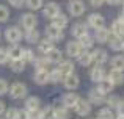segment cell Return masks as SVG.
<instances>
[{"instance_id": "6da1fadb", "label": "cell", "mask_w": 124, "mask_h": 119, "mask_svg": "<svg viewBox=\"0 0 124 119\" xmlns=\"http://www.w3.org/2000/svg\"><path fill=\"white\" fill-rule=\"evenodd\" d=\"M25 94H27V86L24 85V83H13L11 88H9V96H11L13 99H22L25 97Z\"/></svg>"}, {"instance_id": "7a4b0ae2", "label": "cell", "mask_w": 124, "mask_h": 119, "mask_svg": "<svg viewBox=\"0 0 124 119\" xmlns=\"http://www.w3.org/2000/svg\"><path fill=\"white\" fill-rule=\"evenodd\" d=\"M46 35L50 41H61L63 39V28H58L57 25H49L46 28Z\"/></svg>"}, {"instance_id": "3957f363", "label": "cell", "mask_w": 124, "mask_h": 119, "mask_svg": "<svg viewBox=\"0 0 124 119\" xmlns=\"http://www.w3.org/2000/svg\"><path fill=\"white\" fill-rule=\"evenodd\" d=\"M5 36H6V39H8L9 42H13V44L19 42V41L22 39V33H21V30H19L17 27H9V28H6Z\"/></svg>"}, {"instance_id": "277c9868", "label": "cell", "mask_w": 124, "mask_h": 119, "mask_svg": "<svg viewBox=\"0 0 124 119\" xmlns=\"http://www.w3.org/2000/svg\"><path fill=\"white\" fill-rule=\"evenodd\" d=\"M85 11V3L82 0H72V2L69 3V13L71 16H74V17H77V16H82Z\"/></svg>"}, {"instance_id": "5b68a950", "label": "cell", "mask_w": 124, "mask_h": 119, "mask_svg": "<svg viewBox=\"0 0 124 119\" xmlns=\"http://www.w3.org/2000/svg\"><path fill=\"white\" fill-rule=\"evenodd\" d=\"M74 108H76V113L79 114V116H86V114H90V111H91L90 102L83 100V99H79L77 104L74 105Z\"/></svg>"}, {"instance_id": "8992f818", "label": "cell", "mask_w": 124, "mask_h": 119, "mask_svg": "<svg viewBox=\"0 0 124 119\" xmlns=\"http://www.w3.org/2000/svg\"><path fill=\"white\" fill-rule=\"evenodd\" d=\"M107 42L110 44V47H112L113 50H123V42H124V41L121 39V36H118V35H115V33H108Z\"/></svg>"}, {"instance_id": "52a82bcc", "label": "cell", "mask_w": 124, "mask_h": 119, "mask_svg": "<svg viewBox=\"0 0 124 119\" xmlns=\"http://www.w3.org/2000/svg\"><path fill=\"white\" fill-rule=\"evenodd\" d=\"M66 52L69 56H79L80 53L83 52L82 46H80V42H77V41H71V42H68L66 46Z\"/></svg>"}, {"instance_id": "ba28073f", "label": "cell", "mask_w": 124, "mask_h": 119, "mask_svg": "<svg viewBox=\"0 0 124 119\" xmlns=\"http://www.w3.org/2000/svg\"><path fill=\"white\" fill-rule=\"evenodd\" d=\"M63 83H64V88H68V89H76L77 86H79L80 80H79V77H77V75L69 74V75L63 77Z\"/></svg>"}, {"instance_id": "9c48e42d", "label": "cell", "mask_w": 124, "mask_h": 119, "mask_svg": "<svg viewBox=\"0 0 124 119\" xmlns=\"http://www.w3.org/2000/svg\"><path fill=\"white\" fill-rule=\"evenodd\" d=\"M88 99H90L93 104H96V105H99V104H102L104 100H105V97H104V92L102 91H99V89H91L90 92H88Z\"/></svg>"}, {"instance_id": "30bf717a", "label": "cell", "mask_w": 124, "mask_h": 119, "mask_svg": "<svg viewBox=\"0 0 124 119\" xmlns=\"http://www.w3.org/2000/svg\"><path fill=\"white\" fill-rule=\"evenodd\" d=\"M36 22H38L36 16L31 14V13H28V14H24V16H22V25H24V28H27V30H30V28H35Z\"/></svg>"}, {"instance_id": "8fae6325", "label": "cell", "mask_w": 124, "mask_h": 119, "mask_svg": "<svg viewBox=\"0 0 124 119\" xmlns=\"http://www.w3.org/2000/svg\"><path fill=\"white\" fill-rule=\"evenodd\" d=\"M91 58H93V63H97V64H101L102 66L104 63L107 61V52L105 50H101V49H97V50H94L93 53H91Z\"/></svg>"}, {"instance_id": "7c38bea8", "label": "cell", "mask_w": 124, "mask_h": 119, "mask_svg": "<svg viewBox=\"0 0 124 119\" xmlns=\"http://www.w3.org/2000/svg\"><path fill=\"white\" fill-rule=\"evenodd\" d=\"M33 78L38 85H46V83L49 82V70L47 69H38Z\"/></svg>"}, {"instance_id": "4fadbf2b", "label": "cell", "mask_w": 124, "mask_h": 119, "mask_svg": "<svg viewBox=\"0 0 124 119\" xmlns=\"http://www.w3.org/2000/svg\"><path fill=\"white\" fill-rule=\"evenodd\" d=\"M44 16L46 17H49V19H52L54 16H57L58 13H60V6L57 5V3H47V5L44 6Z\"/></svg>"}, {"instance_id": "5bb4252c", "label": "cell", "mask_w": 124, "mask_h": 119, "mask_svg": "<svg viewBox=\"0 0 124 119\" xmlns=\"http://www.w3.org/2000/svg\"><path fill=\"white\" fill-rule=\"evenodd\" d=\"M79 96L77 94H74V92H69V94H64L63 96V99H61V102L64 104V107L66 108H72L74 105L77 104V100H79Z\"/></svg>"}, {"instance_id": "9a60e30c", "label": "cell", "mask_w": 124, "mask_h": 119, "mask_svg": "<svg viewBox=\"0 0 124 119\" xmlns=\"http://www.w3.org/2000/svg\"><path fill=\"white\" fill-rule=\"evenodd\" d=\"M88 24H90V27L93 28H102L104 27V17L101 14H91L90 17H88Z\"/></svg>"}, {"instance_id": "2e32d148", "label": "cell", "mask_w": 124, "mask_h": 119, "mask_svg": "<svg viewBox=\"0 0 124 119\" xmlns=\"http://www.w3.org/2000/svg\"><path fill=\"white\" fill-rule=\"evenodd\" d=\"M108 78L113 82V85H121L124 82V74L121 69H112V72L108 74Z\"/></svg>"}, {"instance_id": "e0dca14e", "label": "cell", "mask_w": 124, "mask_h": 119, "mask_svg": "<svg viewBox=\"0 0 124 119\" xmlns=\"http://www.w3.org/2000/svg\"><path fill=\"white\" fill-rule=\"evenodd\" d=\"M54 111H55V116H57V119H68V110H66V107H64V104L63 102H57L55 104V107H54Z\"/></svg>"}, {"instance_id": "ac0fdd59", "label": "cell", "mask_w": 124, "mask_h": 119, "mask_svg": "<svg viewBox=\"0 0 124 119\" xmlns=\"http://www.w3.org/2000/svg\"><path fill=\"white\" fill-rule=\"evenodd\" d=\"M58 70L61 72V75L66 77L69 74L74 72V64L71 61H60V66H58Z\"/></svg>"}, {"instance_id": "d6986e66", "label": "cell", "mask_w": 124, "mask_h": 119, "mask_svg": "<svg viewBox=\"0 0 124 119\" xmlns=\"http://www.w3.org/2000/svg\"><path fill=\"white\" fill-rule=\"evenodd\" d=\"M90 77H91V80H93V82H97V83H99L101 80L105 77V70H104V69H102V66L99 64V66L93 67V70H91Z\"/></svg>"}, {"instance_id": "ffe728a7", "label": "cell", "mask_w": 124, "mask_h": 119, "mask_svg": "<svg viewBox=\"0 0 124 119\" xmlns=\"http://www.w3.org/2000/svg\"><path fill=\"white\" fill-rule=\"evenodd\" d=\"M113 86H115V85H113L112 80H110L108 77H107V78L104 77V78L99 82V88H97V89H99V91H102L104 94H107V92H110L113 89Z\"/></svg>"}, {"instance_id": "44dd1931", "label": "cell", "mask_w": 124, "mask_h": 119, "mask_svg": "<svg viewBox=\"0 0 124 119\" xmlns=\"http://www.w3.org/2000/svg\"><path fill=\"white\" fill-rule=\"evenodd\" d=\"M61 58H63L61 52L58 49H55V47L47 52V61H49V63H60Z\"/></svg>"}, {"instance_id": "7402d4cb", "label": "cell", "mask_w": 124, "mask_h": 119, "mask_svg": "<svg viewBox=\"0 0 124 119\" xmlns=\"http://www.w3.org/2000/svg\"><path fill=\"white\" fill-rule=\"evenodd\" d=\"M52 24L57 25L58 28H64L68 25V17L64 14H61V13H58L57 16H54V17H52Z\"/></svg>"}, {"instance_id": "603a6c76", "label": "cell", "mask_w": 124, "mask_h": 119, "mask_svg": "<svg viewBox=\"0 0 124 119\" xmlns=\"http://www.w3.org/2000/svg\"><path fill=\"white\" fill-rule=\"evenodd\" d=\"M86 25L82 24V22H79V24H76L72 27V36H76V38H80V36H83V35H86Z\"/></svg>"}, {"instance_id": "cb8c5ba5", "label": "cell", "mask_w": 124, "mask_h": 119, "mask_svg": "<svg viewBox=\"0 0 124 119\" xmlns=\"http://www.w3.org/2000/svg\"><path fill=\"white\" fill-rule=\"evenodd\" d=\"M112 30H113V33H115V35H118V36H124V21H123L121 17H119L118 21H115V22H113Z\"/></svg>"}, {"instance_id": "d4e9b609", "label": "cell", "mask_w": 124, "mask_h": 119, "mask_svg": "<svg viewBox=\"0 0 124 119\" xmlns=\"http://www.w3.org/2000/svg\"><path fill=\"white\" fill-rule=\"evenodd\" d=\"M9 66H11V70H14V72H22L25 67V61L22 58H14V60H11Z\"/></svg>"}, {"instance_id": "484cf974", "label": "cell", "mask_w": 124, "mask_h": 119, "mask_svg": "<svg viewBox=\"0 0 124 119\" xmlns=\"http://www.w3.org/2000/svg\"><path fill=\"white\" fill-rule=\"evenodd\" d=\"M108 33L110 31L107 30V28H97V31H96V35H94V36H96V41L97 42H107V38H108Z\"/></svg>"}, {"instance_id": "4316f807", "label": "cell", "mask_w": 124, "mask_h": 119, "mask_svg": "<svg viewBox=\"0 0 124 119\" xmlns=\"http://www.w3.org/2000/svg\"><path fill=\"white\" fill-rule=\"evenodd\" d=\"M79 42H80V46H82V49H91L93 47V42H94V39L91 36H88V35H83V36H80L79 38Z\"/></svg>"}, {"instance_id": "83f0119b", "label": "cell", "mask_w": 124, "mask_h": 119, "mask_svg": "<svg viewBox=\"0 0 124 119\" xmlns=\"http://www.w3.org/2000/svg\"><path fill=\"white\" fill-rule=\"evenodd\" d=\"M25 38H27V41L30 44H35V42L39 41V33H38V30H35V28H30V30H27Z\"/></svg>"}, {"instance_id": "f1b7e54d", "label": "cell", "mask_w": 124, "mask_h": 119, "mask_svg": "<svg viewBox=\"0 0 124 119\" xmlns=\"http://www.w3.org/2000/svg\"><path fill=\"white\" fill-rule=\"evenodd\" d=\"M36 108H39V99L38 97H28L27 102H25V110H36Z\"/></svg>"}, {"instance_id": "f546056e", "label": "cell", "mask_w": 124, "mask_h": 119, "mask_svg": "<svg viewBox=\"0 0 124 119\" xmlns=\"http://www.w3.org/2000/svg\"><path fill=\"white\" fill-rule=\"evenodd\" d=\"M22 50L19 46H14L8 50V55H9V60H14V58H22Z\"/></svg>"}, {"instance_id": "4dcf8cb0", "label": "cell", "mask_w": 124, "mask_h": 119, "mask_svg": "<svg viewBox=\"0 0 124 119\" xmlns=\"http://www.w3.org/2000/svg\"><path fill=\"white\" fill-rule=\"evenodd\" d=\"M77 58H79V61H80L82 66H90V64L93 63V58H91V55L88 52H82Z\"/></svg>"}, {"instance_id": "1f68e13d", "label": "cell", "mask_w": 124, "mask_h": 119, "mask_svg": "<svg viewBox=\"0 0 124 119\" xmlns=\"http://www.w3.org/2000/svg\"><path fill=\"white\" fill-rule=\"evenodd\" d=\"M97 119H113V111L110 108H102L97 111Z\"/></svg>"}, {"instance_id": "d6a6232c", "label": "cell", "mask_w": 124, "mask_h": 119, "mask_svg": "<svg viewBox=\"0 0 124 119\" xmlns=\"http://www.w3.org/2000/svg\"><path fill=\"white\" fill-rule=\"evenodd\" d=\"M50 49H54V44H52L50 39H44V41H41V42H39V52L47 53Z\"/></svg>"}, {"instance_id": "836d02e7", "label": "cell", "mask_w": 124, "mask_h": 119, "mask_svg": "<svg viewBox=\"0 0 124 119\" xmlns=\"http://www.w3.org/2000/svg\"><path fill=\"white\" fill-rule=\"evenodd\" d=\"M41 116L42 119H57V116H55V111L52 107H46L44 110L41 111Z\"/></svg>"}, {"instance_id": "e575fe53", "label": "cell", "mask_w": 124, "mask_h": 119, "mask_svg": "<svg viewBox=\"0 0 124 119\" xmlns=\"http://www.w3.org/2000/svg\"><path fill=\"white\" fill-rule=\"evenodd\" d=\"M31 63L36 66V69H47V66H49L47 58H35Z\"/></svg>"}, {"instance_id": "d590c367", "label": "cell", "mask_w": 124, "mask_h": 119, "mask_svg": "<svg viewBox=\"0 0 124 119\" xmlns=\"http://www.w3.org/2000/svg\"><path fill=\"white\" fill-rule=\"evenodd\" d=\"M112 67L113 69H124V56H115L112 60Z\"/></svg>"}, {"instance_id": "8d00e7d4", "label": "cell", "mask_w": 124, "mask_h": 119, "mask_svg": "<svg viewBox=\"0 0 124 119\" xmlns=\"http://www.w3.org/2000/svg\"><path fill=\"white\" fill-rule=\"evenodd\" d=\"M63 78V75H61V72L58 69H55V70H50L49 72V82H54V83H57V82H60V80Z\"/></svg>"}, {"instance_id": "74e56055", "label": "cell", "mask_w": 124, "mask_h": 119, "mask_svg": "<svg viewBox=\"0 0 124 119\" xmlns=\"http://www.w3.org/2000/svg\"><path fill=\"white\" fill-rule=\"evenodd\" d=\"M105 102L108 104L110 108H118V105L121 104V99H119L118 96H110L108 99H105Z\"/></svg>"}, {"instance_id": "f35d334b", "label": "cell", "mask_w": 124, "mask_h": 119, "mask_svg": "<svg viewBox=\"0 0 124 119\" xmlns=\"http://www.w3.org/2000/svg\"><path fill=\"white\" fill-rule=\"evenodd\" d=\"M25 2L30 9H39L42 6V0H25Z\"/></svg>"}, {"instance_id": "ab89813d", "label": "cell", "mask_w": 124, "mask_h": 119, "mask_svg": "<svg viewBox=\"0 0 124 119\" xmlns=\"http://www.w3.org/2000/svg\"><path fill=\"white\" fill-rule=\"evenodd\" d=\"M5 119H17V108L5 110Z\"/></svg>"}, {"instance_id": "60d3db41", "label": "cell", "mask_w": 124, "mask_h": 119, "mask_svg": "<svg viewBox=\"0 0 124 119\" xmlns=\"http://www.w3.org/2000/svg\"><path fill=\"white\" fill-rule=\"evenodd\" d=\"M22 60H24V61H33L35 60L33 52L28 50V49H24V50H22Z\"/></svg>"}, {"instance_id": "b9f144b4", "label": "cell", "mask_w": 124, "mask_h": 119, "mask_svg": "<svg viewBox=\"0 0 124 119\" xmlns=\"http://www.w3.org/2000/svg\"><path fill=\"white\" fill-rule=\"evenodd\" d=\"M8 17H9L8 8H6V6H3V5H0V22H5Z\"/></svg>"}, {"instance_id": "7bdbcfd3", "label": "cell", "mask_w": 124, "mask_h": 119, "mask_svg": "<svg viewBox=\"0 0 124 119\" xmlns=\"http://www.w3.org/2000/svg\"><path fill=\"white\" fill-rule=\"evenodd\" d=\"M27 111H28V110H27ZM28 119H42L39 108H36V110H30V111H28Z\"/></svg>"}, {"instance_id": "ee69618b", "label": "cell", "mask_w": 124, "mask_h": 119, "mask_svg": "<svg viewBox=\"0 0 124 119\" xmlns=\"http://www.w3.org/2000/svg\"><path fill=\"white\" fill-rule=\"evenodd\" d=\"M9 60V55H8V49H0V64L6 63Z\"/></svg>"}, {"instance_id": "f6af8a7d", "label": "cell", "mask_w": 124, "mask_h": 119, "mask_svg": "<svg viewBox=\"0 0 124 119\" xmlns=\"http://www.w3.org/2000/svg\"><path fill=\"white\" fill-rule=\"evenodd\" d=\"M5 92H8V83L0 78V96H3Z\"/></svg>"}, {"instance_id": "bcb514c9", "label": "cell", "mask_w": 124, "mask_h": 119, "mask_svg": "<svg viewBox=\"0 0 124 119\" xmlns=\"http://www.w3.org/2000/svg\"><path fill=\"white\" fill-rule=\"evenodd\" d=\"M17 119H28V111L27 110H17Z\"/></svg>"}, {"instance_id": "7dc6e473", "label": "cell", "mask_w": 124, "mask_h": 119, "mask_svg": "<svg viewBox=\"0 0 124 119\" xmlns=\"http://www.w3.org/2000/svg\"><path fill=\"white\" fill-rule=\"evenodd\" d=\"M9 3H11L14 8H21V6L25 3V0H9Z\"/></svg>"}, {"instance_id": "c3c4849f", "label": "cell", "mask_w": 124, "mask_h": 119, "mask_svg": "<svg viewBox=\"0 0 124 119\" xmlns=\"http://www.w3.org/2000/svg\"><path fill=\"white\" fill-rule=\"evenodd\" d=\"M104 2H105V0H90V3H91L93 6H101Z\"/></svg>"}, {"instance_id": "681fc988", "label": "cell", "mask_w": 124, "mask_h": 119, "mask_svg": "<svg viewBox=\"0 0 124 119\" xmlns=\"http://www.w3.org/2000/svg\"><path fill=\"white\" fill-rule=\"evenodd\" d=\"M118 111H119V114H124V102L121 100V104L118 105Z\"/></svg>"}, {"instance_id": "f907efd6", "label": "cell", "mask_w": 124, "mask_h": 119, "mask_svg": "<svg viewBox=\"0 0 124 119\" xmlns=\"http://www.w3.org/2000/svg\"><path fill=\"white\" fill-rule=\"evenodd\" d=\"M107 3H108V5H118L119 2H121V0H105Z\"/></svg>"}, {"instance_id": "816d5d0a", "label": "cell", "mask_w": 124, "mask_h": 119, "mask_svg": "<svg viewBox=\"0 0 124 119\" xmlns=\"http://www.w3.org/2000/svg\"><path fill=\"white\" fill-rule=\"evenodd\" d=\"M2 113H5V104L0 100V114H2Z\"/></svg>"}, {"instance_id": "f5cc1de1", "label": "cell", "mask_w": 124, "mask_h": 119, "mask_svg": "<svg viewBox=\"0 0 124 119\" xmlns=\"http://www.w3.org/2000/svg\"><path fill=\"white\" fill-rule=\"evenodd\" d=\"M121 19L124 21V9H123V13H121Z\"/></svg>"}, {"instance_id": "db71d44e", "label": "cell", "mask_w": 124, "mask_h": 119, "mask_svg": "<svg viewBox=\"0 0 124 119\" xmlns=\"http://www.w3.org/2000/svg\"><path fill=\"white\" fill-rule=\"evenodd\" d=\"M118 119H124V114H119V118Z\"/></svg>"}, {"instance_id": "11a10c76", "label": "cell", "mask_w": 124, "mask_h": 119, "mask_svg": "<svg viewBox=\"0 0 124 119\" xmlns=\"http://www.w3.org/2000/svg\"><path fill=\"white\" fill-rule=\"evenodd\" d=\"M123 50H124V42H123Z\"/></svg>"}, {"instance_id": "9f6ffc18", "label": "cell", "mask_w": 124, "mask_h": 119, "mask_svg": "<svg viewBox=\"0 0 124 119\" xmlns=\"http://www.w3.org/2000/svg\"><path fill=\"white\" fill-rule=\"evenodd\" d=\"M121 2H123V3H124V0H121Z\"/></svg>"}]
</instances>
